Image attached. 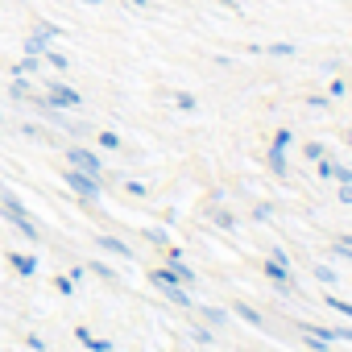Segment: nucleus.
Returning a JSON list of instances; mask_svg holds the SVG:
<instances>
[{
  "mask_svg": "<svg viewBox=\"0 0 352 352\" xmlns=\"http://www.w3.org/2000/svg\"><path fill=\"white\" fill-rule=\"evenodd\" d=\"M149 282H153L170 302H179V307H195V298L183 290V282L174 278V270H170V265H166V270H149Z\"/></svg>",
  "mask_w": 352,
  "mask_h": 352,
  "instance_id": "f257e3e1",
  "label": "nucleus"
},
{
  "mask_svg": "<svg viewBox=\"0 0 352 352\" xmlns=\"http://www.w3.org/2000/svg\"><path fill=\"white\" fill-rule=\"evenodd\" d=\"M63 179H67V187H71L79 199H100V191H104V187H100L104 179H96V174H87V170H75V166L63 170Z\"/></svg>",
  "mask_w": 352,
  "mask_h": 352,
  "instance_id": "f03ea898",
  "label": "nucleus"
},
{
  "mask_svg": "<svg viewBox=\"0 0 352 352\" xmlns=\"http://www.w3.org/2000/svg\"><path fill=\"white\" fill-rule=\"evenodd\" d=\"M0 208H5V216H9V220H13V224H17V228H21V232L30 236V241H42V228L34 224V216H30V212H25V208H21V204H17L13 195H9V191L0 195Z\"/></svg>",
  "mask_w": 352,
  "mask_h": 352,
  "instance_id": "7ed1b4c3",
  "label": "nucleus"
},
{
  "mask_svg": "<svg viewBox=\"0 0 352 352\" xmlns=\"http://www.w3.org/2000/svg\"><path fill=\"white\" fill-rule=\"evenodd\" d=\"M46 108H58V112H67V108H83V96L75 91V87H67V83H58V79H50L46 83V100H42Z\"/></svg>",
  "mask_w": 352,
  "mask_h": 352,
  "instance_id": "20e7f679",
  "label": "nucleus"
},
{
  "mask_svg": "<svg viewBox=\"0 0 352 352\" xmlns=\"http://www.w3.org/2000/svg\"><path fill=\"white\" fill-rule=\"evenodd\" d=\"M67 166H75V170H87V174H96V179H104V162H100L91 149H83V145L67 149Z\"/></svg>",
  "mask_w": 352,
  "mask_h": 352,
  "instance_id": "39448f33",
  "label": "nucleus"
},
{
  "mask_svg": "<svg viewBox=\"0 0 352 352\" xmlns=\"http://www.w3.org/2000/svg\"><path fill=\"white\" fill-rule=\"evenodd\" d=\"M166 265L174 270V278H179L183 286H195V282H199V278H195V270L183 261V249H170V245H166Z\"/></svg>",
  "mask_w": 352,
  "mask_h": 352,
  "instance_id": "423d86ee",
  "label": "nucleus"
},
{
  "mask_svg": "<svg viewBox=\"0 0 352 352\" xmlns=\"http://www.w3.org/2000/svg\"><path fill=\"white\" fill-rule=\"evenodd\" d=\"M315 166H319V179H336V183H352V170H348V166H340V162H336V157H327V153H323V157H319Z\"/></svg>",
  "mask_w": 352,
  "mask_h": 352,
  "instance_id": "0eeeda50",
  "label": "nucleus"
},
{
  "mask_svg": "<svg viewBox=\"0 0 352 352\" xmlns=\"http://www.w3.org/2000/svg\"><path fill=\"white\" fill-rule=\"evenodd\" d=\"M265 162H270V170L278 174V179H286V174H290V162H286V145H270V149H265Z\"/></svg>",
  "mask_w": 352,
  "mask_h": 352,
  "instance_id": "6e6552de",
  "label": "nucleus"
},
{
  "mask_svg": "<svg viewBox=\"0 0 352 352\" xmlns=\"http://www.w3.org/2000/svg\"><path fill=\"white\" fill-rule=\"evenodd\" d=\"M9 265H13L21 278H34V274H38V257H34V253H13Z\"/></svg>",
  "mask_w": 352,
  "mask_h": 352,
  "instance_id": "1a4fd4ad",
  "label": "nucleus"
},
{
  "mask_svg": "<svg viewBox=\"0 0 352 352\" xmlns=\"http://www.w3.org/2000/svg\"><path fill=\"white\" fill-rule=\"evenodd\" d=\"M261 270H265V278H270L278 290H290V274H286V265H278V261H265Z\"/></svg>",
  "mask_w": 352,
  "mask_h": 352,
  "instance_id": "9d476101",
  "label": "nucleus"
},
{
  "mask_svg": "<svg viewBox=\"0 0 352 352\" xmlns=\"http://www.w3.org/2000/svg\"><path fill=\"white\" fill-rule=\"evenodd\" d=\"M75 336H79V344H87L91 352H112V340H100V336H91L87 327H75Z\"/></svg>",
  "mask_w": 352,
  "mask_h": 352,
  "instance_id": "9b49d317",
  "label": "nucleus"
},
{
  "mask_svg": "<svg viewBox=\"0 0 352 352\" xmlns=\"http://www.w3.org/2000/svg\"><path fill=\"white\" fill-rule=\"evenodd\" d=\"M50 46H54V42H50V38H42V34H30V38H25V54H34V58H42Z\"/></svg>",
  "mask_w": 352,
  "mask_h": 352,
  "instance_id": "f8f14e48",
  "label": "nucleus"
},
{
  "mask_svg": "<svg viewBox=\"0 0 352 352\" xmlns=\"http://www.w3.org/2000/svg\"><path fill=\"white\" fill-rule=\"evenodd\" d=\"M96 245H100L104 253H116V257H133V253H129V245H124V241H116V236H96Z\"/></svg>",
  "mask_w": 352,
  "mask_h": 352,
  "instance_id": "ddd939ff",
  "label": "nucleus"
},
{
  "mask_svg": "<svg viewBox=\"0 0 352 352\" xmlns=\"http://www.w3.org/2000/svg\"><path fill=\"white\" fill-rule=\"evenodd\" d=\"M298 327H302V336H315V340H327L331 348L340 344V340H336V327H315V323H298Z\"/></svg>",
  "mask_w": 352,
  "mask_h": 352,
  "instance_id": "4468645a",
  "label": "nucleus"
},
{
  "mask_svg": "<svg viewBox=\"0 0 352 352\" xmlns=\"http://www.w3.org/2000/svg\"><path fill=\"white\" fill-rule=\"evenodd\" d=\"M42 63H50V67H54V71H67V67H71V58H67V54H63V50H54V46H50V50H46V54H42Z\"/></svg>",
  "mask_w": 352,
  "mask_h": 352,
  "instance_id": "2eb2a0df",
  "label": "nucleus"
},
{
  "mask_svg": "<svg viewBox=\"0 0 352 352\" xmlns=\"http://www.w3.org/2000/svg\"><path fill=\"white\" fill-rule=\"evenodd\" d=\"M38 67H42V58H34V54H25L21 63H13V75H25V79H30V75H34Z\"/></svg>",
  "mask_w": 352,
  "mask_h": 352,
  "instance_id": "dca6fc26",
  "label": "nucleus"
},
{
  "mask_svg": "<svg viewBox=\"0 0 352 352\" xmlns=\"http://www.w3.org/2000/svg\"><path fill=\"white\" fill-rule=\"evenodd\" d=\"M232 311H236V315H241V319H245V323H249V327H261V323H265V319H261V315H257V311H253V307H249V302H236V307H232Z\"/></svg>",
  "mask_w": 352,
  "mask_h": 352,
  "instance_id": "f3484780",
  "label": "nucleus"
},
{
  "mask_svg": "<svg viewBox=\"0 0 352 352\" xmlns=\"http://www.w3.org/2000/svg\"><path fill=\"white\" fill-rule=\"evenodd\" d=\"M9 96H13V100H25V96H30V79H25V75H13Z\"/></svg>",
  "mask_w": 352,
  "mask_h": 352,
  "instance_id": "a211bd4d",
  "label": "nucleus"
},
{
  "mask_svg": "<svg viewBox=\"0 0 352 352\" xmlns=\"http://www.w3.org/2000/svg\"><path fill=\"white\" fill-rule=\"evenodd\" d=\"M199 315H204V319H208L212 327H220V323L228 319V311H220V307H199Z\"/></svg>",
  "mask_w": 352,
  "mask_h": 352,
  "instance_id": "6ab92c4d",
  "label": "nucleus"
},
{
  "mask_svg": "<svg viewBox=\"0 0 352 352\" xmlns=\"http://www.w3.org/2000/svg\"><path fill=\"white\" fill-rule=\"evenodd\" d=\"M265 54H274V58H290V54H298L290 42H274V46H265Z\"/></svg>",
  "mask_w": 352,
  "mask_h": 352,
  "instance_id": "aec40b11",
  "label": "nucleus"
},
{
  "mask_svg": "<svg viewBox=\"0 0 352 352\" xmlns=\"http://www.w3.org/2000/svg\"><path fill=\"white\" fill-rule=\"evenodd\" d=\"M170 100H174V104H179L183 112H195V96H191V91H174Z\"/></svg>",
  "mask_w": 352,
  "mask_h": 352,
  "instance_id": "412c9836",
  "label": "nucleus"
},
{
  "mask_svg": "<svg viewBox=\"0 0 352 352\" xmlns=\"http://www.w3.org/2000/svg\"><path fill=\"white\" fill-rule=\"evenodd\" d=\"M34 34H42V38H50V42H54L63 30H58V25H50V21H38V25H34Z\"/></svg>",
  "mask_w": 352,
  "mask_h": 352,
  "instance_id": "4be33fe9",
  "label": "nucleus"
},
{
  "mask_svg": "<svg viewBox=\"0 0 352 352\" xmlns=\"http://www.w3.org/2000/svg\"><path fill=\"white\" fill-rule=\"evenodd\" d=\"M323 153H327V149H323L319 141H311V145H302V157H307V162H319Z\"/></svg>",
  "mask_w": 352,
  "mask_h": 352,
  "instance_id": "5701e85b",
  "label": "nucleus"
},
{
  "mask_svg": "<svg viewBox=\"0 0 352 352\" xmlns=\"http://www.w3.org/2000/svg\"><path fill=\"white\" fill-rule=\"evenodd\" d=\"M327 307H331V311H340V315H348V319H352V302H344V298H336V294H327Z\"/></svg>",
  "mask_w": 352,
  "mask_h": 352,
  "instance_id": "b1692460",
  "label": "nucleus"
},
{
  "mask_svg": "<svg viewBox=\"0 0 352 352\" xmlns=\"http://www.w3.org/2000/svg\"><path fill=\"white\" fill-rule=\"evenodd\" d=\"M212 220H216V228H236V220H232V212H216Z\"/></svg>",
  "mask_w": 352,
  "mask_h": 352,
  "instance_id": "393cba45",
  "label": "nucleus"
},
{
  "mask_svg": "<svg viewBox=\"0 0 352 352\" xmlns=\"http://www.w3.org/2000/svg\"><path fill=\"white\" fill-rule=\"evenodd\" d=\"M315 278H319V282H331V286H336V270H331V265H315Z\"/></svg>",
  "mask_w": 352,
  "mask_h": 352,
  "instance_id": "a878e982",
  "label": "nucleus"
},
{
  "mask_svg": "<svg viewBox=\"0 0 352 352\" xmlns=\"http://www.w3.org/2000/svg\"><path fill=\"white\" fill-rule=\"evenodd\" d=\"M54 286H58V294H67V298L75 294V278H54Z\"/></svg>",
  "mask_w": 352,
  "mask_h": 352,
  "instance_id": "bb28decb",
  "label": "nucleus"
},
{
  "mask_svg": "<svg viewBox=\"0 0 352 352\" xmlns=\"http://www.w3.org/2000/svg\"><path fill=\"white\" fill-rule=\"evenodd\" d=\"M100 145H104V149H120V137H116V133H100Z\"/></svg>",
  "mask_w": 352,
  "mask_h": 352,
  "instance_id": "cd10ccee",
  "label": "nucleus"
},
{
  "mask_svg": "<svg viewBox=\"0 0 352 352\" xmlns=\"http://www.w3.org/2000/svg\"><path fill=\"white\" fill-rule=\"evenodd\" d=\"M253 220H261V224H265V220H274V208H270V204H261V208H253Z\"/></svg>",
  "mask_w": 352,
  "mask_h": 352,
  "instance_id": "c85d7f7f",
  "label": "nucleus"
},
{
  "mask_svg": "<svg viewBox=\"0 0 352 352\" xmlns=\"http://www.w3.org/2000/svg\"><path fill=\"white\" fill-rule=\"evenodd\" d=\"M124 191H129L133 199H145V183H124Z\"/></svg>",
  "mask_w": 352,
  "mask_h": 352,
  "instance_id": "c756f323",
  "label": "nucleus"
},
{
  "mask_svg": "<svg viewBox=\"0 0 352 352\" xmlns=\"http://www.w3.org/2000/svg\"><path fill=\"white\" fill-rule=\"evenodd\" d=\"M145 236H149L153 245H166V232H162V228H145Z\"/></svg>",
  "mask_w": 352,
  "mask_h": 352,
  "instance_id": "7c9ffc66",
  "label": "nucleus"
},
{
  "mask_svg": "<svg viewBox=\"0 0 352 352\" xmlns=\"http://www.w3.org/2000/svg\"><path fill=\"white\" fill-rule=\"evenodd\" d=\"M270 261H278V265H286V261H290V253H286V249H270Z\"/></svg>",
  "mask_w": 352,
  "mask_h": 352,
  "instance_id": "2f4dec72",
  "label": "nucleus"
},
{
  "mask_svg": "<svg viewBox=\"0 0 352 352\" xmlns=\"http://www.w3.org/2000/svg\"><path fill=\"white\" fill-rule=\"evenodd\" d=\"M307 344H311L315 352H331V344H327V340H315V336H307Z\"/></svg>",
  "mask_w": 352,
  "mask_h": 352,
  "instance_id": "473e14b6",
  "label": "nucleus"
},
{
  "mask_svg": "<svg viewBox=\"0 0 352 352\" xmlns=\"http://www.w3.org/2000/svg\"><path fill=\"white\" fill-rule=\"evenodd\" d=\"M191 336H195V340H199V344H212V331H208V327H195V331H191Z\"/></svg>",
  "mask_w": 352,
  "mask_h": 352,
  "instance_id": "72a5a7b5",
  "label": "nucleus"
},
{
  "mask_svg": "<svg viewBox=\"0 0 352 352\" xmlns=\"http://www.w3.org/2000/svg\"><path fill=\"white\" fill-rule=\"evenodd\" d=\"M25 344H30L34 352H46V344H42V336H25Z\"/></svg>",
  "mask_w": 352,
  "mask_h": 352,
  "instance_id": "f704fd0d",
  "label": "nucleus"
},
{
  "mask_svg": "<svg viewBox=\"0 0 352 352\" xmlns=\"http://www.w3.org/2000/svg\"><path fill=\"white\" fill-rule=\"evenodd\" d=\"M340 204H352V183H340Z\"/></svg>",
  "mask_w": 352,
  "mask_h": 352,
  "instance_id": "c9c22d12",
  "label": "nucleus"
},
{
  "mask_svg": "<svg viewBox=\"0 0 352 352\" xmlns=\"http://www.w3.org/2000/svg\"><path fill=\"white\" fill-rule=\"evenodd\" d=\"M336 340L340 344H352V327H336Z\"/></svg>",
  "mask_w": 352,
  "mask_h": 352,
  "instance_id": "e433bc0d",
  "label": "nucleus"
},
{
  "mask_svg": "<svg viewBox=\"0 0 352 352\" xmlns=\"http://www.w3.org/2000/svg\"><path fill=\"white\" fill-rule=\"evenodd\" d=\"M124 5H133V9H149V0H124Z\"/></svg>",
  "mask_w": 352,
  "mask_h": 352,
  "instance_id": "4c0bfd02",
  "label": "nucleus"
},
{
  "mask_svg": "<svg viewBox=\"0 0 352 352\" xmlns=\"http://www.w3.org/2000/svg\"><path fill=\"white\" fill-rule=\"evenodd\" d=\"M220 5H224V9H236V0H220Z\"/></svg>",
  "mask_w": 352,
  "mask_h": 352,
  "instance_id": "58836bf2",
  "label": "nucleus"
},
{
  "mask_svg": "<svg viewBox=\"0 0 352 352\" xmlns=\"http://www.w3.org/2000/svg\"><path fill=\"white\" fill-rule=\"evenodd\" d=\"M79 5H104V0H79Z\"/></svg>",
  "mask_w": 352,
  "mask_h": 352,
  "instance_id": "ea45409f",
  "label": "nucleus"
},
{
  "mask_svg": "<svg viewBox=\"0 0 352 352\" xmlns=\"http://www.w3.org/2000/svg\"><path fill=\"white\" fill-rule=\"evenodd\" d=\"M340 241H344V245H348V249H352V236H340Z\"/></svg>",
  "mask_w": 352,
  "mask_h": 352,
  "instance_id": "a19ab883",
  "label": "nucleus"
},
{
  "mask_svg": "<svg viewBox=\"0 0 352 352\" xmlns=\"http://www.w3.org/2000/svg\"><path fill=\"white\" fill-rule=\"evenodd\" d=\"M348 149H352V133H348Z\"/></svg>",
  "mask_w": 352,
  "mask_h": 352,
  "instance_id": "79ce46f5",
  "label": "nucleus"
},
{
  "mask_svg": "<svg viewBox=\"0 0 352 352\" xmlns=\"http://www.w3.org/2000/svg\"><path fill=\"white\" fill-rule=\"evenodd\" d=\"M0 124H5V116H0Z\"/></svg>",
  "mask_w": 352,
  "mask_h": 352,
  "instance_id": "37998d69",
  "label": "nucleus"
}]
</instances>
